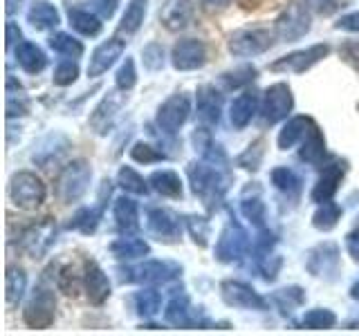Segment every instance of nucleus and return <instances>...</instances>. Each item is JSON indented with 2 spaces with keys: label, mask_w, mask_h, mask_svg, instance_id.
Wrapping results in <instances>:
<instances>
[{
  "label": "nucleus",
  "mask_w": 359,
  "mask_h": 336,
  "mask_svg": "<svg viewBox=\"0 0 359 336\" xmlns=\"http://www.w3.org/2000/svg\"><path fill=\"white\" fill-rule=\"evenodd\" d=\"M123 50H126V43L119 38H110L106 43H101L93 52V56H90L88 76H101L104 72H108L117 63V59H121Z\"/></svg>",
  "instance_id": "19"
},
{
  "label": "nucleus",
  "mask_w": 359,
  "mask_h": 336,
  "mask_svg": "<svg viewBox=\"0 0 359 336\" xmlns=\"http://www.w3.org/2000/svg\"><path fill=\"white\" fill-rule=\"evenodd\" d=\"M306 267L312 276H332L339 269V246L334 242H321L312 246L306 258Z\"/></svg>",
  "instance_id": "15"
},
{
  "label": "nucleus",
  "mask_w": 359,
  "mask_h": 336,
  "mask_svg": "<svg viewBox=\"0 0 359 336\" xmlns=\"http://www.w3.org/2000/svg\"><path fill=\"white\" fill-rule=\"evenodd\" d=\"M90 179H93V168L86 160H74L67 164L59 179H56V195L63 202V204H72L79 202L90 186Z\"/></svg>",
  "instance_id": "2"
},
{
  "label": "nucleus",
  "mask_w": 359,
  "mask_h": 336,
  "mask_svg": "<svg viewBox=\"0 0 359 336\" xmlns=\"http://www.w3.org/2000/svg\"><path fill=\"white\" fill-rule=\"evenodd\" d=\"M16 61L27 74H39L45 70V65H48V56H45V52L36 43L22 41L16 45Z\"/></svg>",
  "instance_id": "26"
},
{
  "label": "nucleus",
  "mask_w": 359,
  "mask_h": 336,
  "mask_svg": "<svg viewBox=\"0 0 359 336\" xmlns=\"http://www.w3.org/2000/svg\"><path fill=\"white\" fill-rule=\"evenodd\" d=\"M27 289V276L22 272L20 267H7V274H5V298L11 307L18 305L22 294H25Z\"/></svg>",
  "instance_id": "34"
},
{
  "label": "nucleus",
  "mask_w": 359,
  "mask_h": 336,
  "mask_svg": "<svg viewBox=\"0 0 359 336\" xmlns=\"http://www.w3.org/2000/svg\"><path fill=\"white\" fill-rule=\"evenodd\" d=\"M115 222H117V229L121 233H135L140 229V209H137V202L130 200V197H119L115 200Z\"/></svg>",
  "instance_id": "27"
},
{
  "label": "nucleus",
  "mask_w": 359,
  "mask_h": 336,
  "mask_svg": "<svg viewBox=\"0 0 359 336\" xmlns=\"http://www.w3.org/2000/svg\"><path fill=\"white\" fill-rule=\"evenodd\" d=\"M346 249L348 253H351L355 260H359V229L351 231L348 233V238H346Z\"/></svg>",
  "instance_id": "57"
},
{
  "label": "nucleus",
  "mask_w": 359,
  "mask_h": 336,
  "mask_svg": "<svg viewBox=\"0 0 359 336\" xmlns=\"http://www.w3.org/2000/svg\"><path fill=\"white\" fill-rule=\"evenodd\" d=\"M334 29H344V31H359V11L353 14H346L334 22Z\"/></svg>",
  "instance_id": "55"
},
{
  "label": "nucleus",
  "mask_w": 359,
  "mask_h": 336,
  "mask_svg": "<svg viewBox=\"0 0 359 336\" xmlns=\"http://www.w3.org/2000/svg\"><path fill=\"white\" fill-rule=\"evenodd\" d=\"M22 38V34H20V29H18V25L16 22H7V50H11L14 45H18V43H22L20 41Z\"/></svg>",
  "instance_id": "56"
},
{
  "label": "nucleus",
  "mask_w": 359,
  "mask_h": 336,
  "mask_svg": "<svg viewBox=\"0 0 359 336\" xmlns=\"http://www.w3.org/2000/svg\"><path fill=\"white\" fill-rule=\"evenodd\" d=\"M198 119L207 126H218L222 117V94L213 85H200L196 92Z\"/></svg>",
  "instance_id": "17"
},
{
  "label": "nucleus",
  "mask_w": 359,
  "mask_h": 336,
  "mask_svg": "<svg viewBox=\"0 0 359 336\" xmlns=\"http://www.w3.org/2000/svg\"><path fill=\"white\" fill-rule=\"evenodd\" d=\"M241 213L245 220H250L252 224H256V227H265V202L261 197V188H258L256 184L254 186H247L245 193L241 197Z\"/></svg>",
  "instance_id": "25"
},
{
  "label": "nucleus",
  "mask_w": 359,
  "mask_h": 336,
  "mask_svg": "<svg viewBox=\"0 0 359 336\" xmlns=\"http://www.w3.org/2000/svg\"><path fill=\"white\" fill-rule=\"evenodd\" d=\"M274 244H276V235L272 231H267V229H261V233L256 235V240H254V253L256 258H263V255H269L274 249Z\"/></svg>",
  "instance_id": "52"
},
{
  "label": "nucleus",
  "mask_w": 359,
  "mask_h": 336,
  "mask_svg": "<svg viewBox=\"0 0 359 336\" xmlns=\"http://www.w3.org/2000/svg\"><path fill=\"white\" fill-rule=\"evenodd\" d=\"M220 296L229 307L236 309H265L267 300L258 291L243 283V280H222L220 283Z\"/></svg>",
  "instance_id": "11"
},
{
  "label": "nucleus",
  "mask_w": 359,
  "mask_h": 336,
  "mask_svg": "<svg viewBox=\"0 0 359 336\" xmlns=\"http://www.w3.org/2000/svg\"><path fill=\"white\" fill-rule=\"evenodd\" d=\"M263 146H265L263 139H256L254 144L247 146V150L236 162H238L243 168H247V171H258V166H261V162H263V153H265Z\"/></svg>",
  "instance_id": "47"
},
{
  "label": "nucleus",
  "mask_w": 359,
  "mask_h": 336,
  "mask_svg": "<svg viewBox=\"0 0 359 336\" xmlns=\"http://www.w3.org/2000/svg\"><path fill=\"white\" fill-rule=\"evenodd\" d=\"M128 276L123 280L140 285H166L182 274V267L171 260H146L137 267H133L126 272Z\"/></svg>",
  "instance_id": "8"
},
{
  "label": "nucleus",
  "mask_w": 359,
  "mask_h": 336,
  "mask_svg": "<svg viewBox=\"0 0 359 336\" xmlns=\"http://www.w3.org/2000/svg\"><path fill=\"white\" fill-rule=\"evenodd\" d=\"M101 213H104V206H97V209H79L76 211V216L72 218L70 222V229H76V231H81V233H93L97 229V224L101 220Z\"/></svg>",
  "instance_id": "43"
},
{
  "label": "nucleus",
  "mask_w": 359,
  "mask_h": 336,
  "mask_svg": "<svg viewBox=\"0 0 359 336\" xmlns=\"http://www.w3.org/2000/svg\"><path fill=\"white\" fill-rule=\"evenodd\" d=\"M76 78H79V65H76V61L67 59V61H61L59 65L54 67V83L56 85H61V88L72 85Z\"/></svg>",
  "instance_id": "49"
},
{
  "label": "nucleus",
  "mask_w": 359,
  "mask_h": 336,
  "mask_svg": "<svg viewBox=\"0 0 359 336\" xmlns=\"http://www.w3.org/2000/svg\"><path fill=\"white\" fill-rule=\"evenodd\" d=\"M146 227L162 242H175L182 235V220L171 209H149V213H146Z\"/></svg>",
  "instance_id": "13"
},
{
  "label": "nucleus",
  "mask_w": 359,
  "mask_h": 336,
  "mask_svg": "<svg viewBox=\"0 0 359 336\" xmlns=\"http://www.w3.org/2000/svg\"><path fill=\"white\" fill-rule=\"evenodd\" d=\"M119 3L121 0H90V5H93L95 14L101 16V18H112L115 16V11L119 9Z\"/></svg>",
  "instance_id": "53"
},
{
  "label": "nucleus",
  "mask_w": 359,
  "mask_h": 336,
  "mask_svg": "<svg viewBox=\"0 0 359 336\" xmlns=\"http://www.w3.org/2000/svg\"><path fill=\"white\" fill-rule=\"evenodd\" d=\"M135 83H137V70H135V61L130 56H126L117 70L115 85H117V90H121V92H128V90L135 88Z\"/></svg>",
  "instance_id": "46"
},
{
  "label": "nucleus",
  "mask_w": 359,
  "mask_h": 336,
  "mask_svg": "<svg viewBox=\"0 0 359 336\" xmlns=\"http://www.w3.org/2000/svg\"><path fill=\"white\" fill-rule=\"evenodd\" d=\"M133 305H135V312H137L140 316L153 318L160 314L162 296H160V291H155V289H142L133 296Z\"/></svg>",
  "instance_id": "35"
},
{
  "label": "nucleus",
  "mask_w": 359,
  "mask_h": 336,
  "mask_svg": "<svg viewBox=\"0 0 359 336\" xmlns=\"http://www.w3.org/2000/svg\"><path fill=\"white\" fill-rule=\"evenodd\" d=\"M142 59H144V67L149 72H157L164 67V48L160 43H149L142 50Z\"/></svg>",
  "instance_id": "50"
},
{
  "label": "nucleus",
  "mask_w": 359,
  "mask_h": 336,
  "mask_svg": "<svg viewBox=\"0 0 359 336\" xmlns=\"http://www.w3.org/2000/svg\"><path fill=\"white\" fill-rule=\"evenodd\" d=\"M67 18H70L72 29H76L79 34H83V36H97V34L101 31V16H97L95 11L70 7V11H67Z\"/></svg>",
  "instance_id": "33"
},
{
  "label": "nucleus",
  "mask_w": 359,
  "mask_h": 336,
  "mask_svg": "<svg viewBox=\"0 0 359 336\" xmlns=\"http://www.w3.org/2000/svg\"><path fill=\"white\" fill-rule=\"evenodd\" d=\"M252 246L250 238H247V231L241 224L229 222L224 227L216 240V258L220 262H236L247 253V249Z\"/></svg>",
  "instance_id": "10"
},
{
  "label": "nucleus",
  "mask_w": 359,
  "mask_h": 336,
  "mask_svg": "<svg viewBox=\"0 0 359 336\" xmlns=\"http://www.w3.org/2000/svg\"><path fill=\"white\" fill-rule=\"evenodd\" d=\"M256 112H261V99L256 92H243L241 97L233 99V104L229 108V121L233 128H245L250 126L252 119L256 117Z\"/></svg>",
  "instance_id": "24"
},
{
  "label": "nucleus",
  "mask_w": 359,
  "mask_h": 336,
  "mask_svg": "<svg viewBox=\"0 0 359 336\" xmlns=\"http://www.w3.org/2000/svg\"><path fill=\"white\" fill-rule=\"evenodd\" d=\"M123 104V97H119L117 92H110L108 97H104L99 101V106L93 110V115H90V126L95 128L97 134H106L108 128L112 126V121H115L117 112Z\"/></svg>",
  "instance_id": "23"
},
{
  "label": "nucleus",
  "mask_w": 359,
  "mask_h": 336,
  "mask_svg": "<svg viewBox=\"0 0 359 336\" xmlns=\"http://www.w3.org/2000/svg\"><path fill=\"white\" fill-rule=\"evenodd\" d=\"M54 235H56V231H54V224L52 222L34 224V227L25 229V233L20 235V246L32 258H41L52 246Z\"/></svg>",
  "instance_id": "20"
},
{
  "label": "nucleus",
  "mask_w": 359,
  "mask_h": 336,
  "mask_svg": "<svg viewBox=\"0 0 359 336\" xmlns=\"http://www.w3.org/2000/svg\"><path fill=\"white\" fill-rule=\"evenodd\" d=\"M171 63L180 72H194L200 70L207 63V45L200 38H184L173 45Z\"/></svg>",
  "instance_id": "14"
},
{
  "label": "nucleus",
  "mask_w": 359,
  "mask_h": 336,
  "mask_svg": "<svg viewBox=\"0 0 359 336\" xmlns=\"http://www.w3.org/2000/svg\"><path fill=\"white\" fill-rule=\"evenodd\" d=\"M56 316V298L54 291L45 285L34 287L29 300L25 302V309H22V321L29 325L32 330H45L54 323Z\"/></svg>",
  "instance_id": "5"
},
{
  "label": "nucleus",
  "mask_w": 359,
  "mask_h": 336,
  "mask_svg": "<svg viewBox=\"0 0 359 336\" xmlns=\"http://www.w3.org/2000/svg\"><path fill=\"white\" fill-rule=\"evenodd\" d=\"M164 318L173 328H194V325H207V321H202L196 316L194 307H191L189 296L180 294L168 300V305L164 309Z\"/></svg>",
  "instance_id": "21"
},
{
  "label": "nucleus",
  "mask_w": 359,
  "mask_h": 336,
  "mask_svg": "<svg viewBox=\"0 0 359 336\" xmlns=\"http://www.w3.org/2000/svg\"><path fill=\"white\" fill-rule=\"evenodd\" d=\"M306 3V7L310 11H314V14H319V16H332L337 14L344 5H346V0H303Z\"/></svg>",
  "instance_id": "51"
},
{
  "label": "nucleus",
  "mask_w": 359,
  "mask_h": 336,
  "mask_svg": "<svg viewBox=\"0 0 359 336\" xmlns=\"http://www.w3.org/2000/svg\"><path fill=\"white\" fill-rule=\"evenodd\" d=\"M50 48H52L56 54L67 56V59H79V56L83 54V45H81V41H76L74 36H70V34H65V31L54 34V36L50 38Z\"/></svg>",
  "instance_id": "41"
},
{
  "label": "nucleus",
  "mask_w": 359,
  "mask_h": 336,
  "mask_svg": "<svg viewBox=\"0 0 359 336\" xmlns=\"http://www.w3.org/2000/svg\"><path fill=\"white\" fill-rule=\"evenodd\" d=\"M117 184L126 190V193H133V195H146V193H149V182H146V179L130 166H121L119 168Z\"/></svg>",
  "instance_id": "38"
},
{
  "label": "nucleus",
  "mask_w": 359,
  "mask_h": 336,
  "mask_svg": "<svg viewBox=\"0 0 359 336\" xmlns=\"http://www.w3.org/2000/svg\"><path fill=\"white\" fill-rule=\"evenodd\" d=\"M130 157H133L135 162H140V164H155V162H162L164 160V153H160L151 144L137 141V144H133Z\"/></svg>",
  "instance_id": "48"
},
{
  "label": "nucleus",
  "mask_w": 359,
  "mask_h": 336,
  "mask_svg": "<svg viewBox=\"0 0 359 336\" xmlns=\"http://www.w3.org/2000/svg\"><path fill=\"white\" fill-rule=\"evenodd\" d=\"M194 20V3L191 0H164L160 7V22L168 31H182Z\"/></svg>",
  "instance_id": "16"
},
{
  "label": "nucleus",
  "mask_w": 359,
  "mask_h": 336,
  "mask_svg": "<svg viewBox=\"0 0 359 336\" xmlns=\"http://www.w3.org/2000/svg\"><path fill=\"white\" fill-rule=\"evenodd\" d=\"M344 179V166L339 162H332L328 166H323V171L317 179V184L312 188V202H317V204H323V202H328L334 197L337 188H339Z\"/></svg>",
  "instance_id": "22"
},
{
  "label": "nucleus",
  "mask_w": 359,
  "mask_h": 336,
  "mask_svg": "<svg viewBox=\"0 0 359 336\" xmlns=\"http://www.w3.org/2000/svg\"><path fill=\"white\" fill-rule=\"evenodd\" d=\"M328 54H330V45L328 43H317V45H310V48H306V50H297L292 54L280 56V59H276L272 65H269V70H272V72L303 74V72H308L310 67L321 63Z\"/></svg>",
  "instance_id": "6"
},
{
  "label": "nucleus",
  "mask_w": 359,
  "mask_h": 336,
  "mask_svg": "<svg viewBox=\"0 0 359 336\" xmlns=\"http://www.w3.org/2000/svg\"><path fill=\"white\" fill-rule=\"evenodd\" d=\"M303 328L308 330H330L337 325V316L332 309H325V307H314L308 309L303 314V321H301Z\"/></svg>",
  "instance_id": "40"
},
{
  "label": "nucleus",
  "mask_w": 359,
  "mask_h": 336,
  "mask_svg": "<svg viewBox=\"0 0 359 336\" xmlns=\"http://www.w3.org/2000/svg\"><path fill=\"white\" fill-rule=\"evenodd\" d=\"M292 108H294V94H292L287 83H274L263 92L261 117L265 123H269V126H274V123L287 119Z\"/></svg>",
  "instance_id": "7"
},
{
  "label": "nucleus",
  "mask_w": 359,
  "mask_h": 336,
  "mask_svg": "<svg viewBox=\"0 0 359 336\" xmlns=\"http://www.w3.org/2000/svg\"><path fill=\"white\" fill-rule=\"evenodd\" d=\"M27 22L34 29L48 31V29H54L56 25H59L61 16H59V11H56V7L50 3H34L27 9Z\"/></svg>",
  "instance_id": "31"
},
{
  "label": "nucleus",
  "mask_w": 359,
  "mask_h": 336,
  "mask_svg": "<svg viewBox=\"0 0 359 336\" xmlns=\"http://www.w3.org/2000/svg\"><path fill=\"white\" fill-rule=\"evenodd\" d=\"M274 38L276 34L265 27H243L231 34L227 48L238 59H250V56L265 54L274 45Z\"/></svg>",
  "instance_id": "4"
},
{
  "label": "nucleus",
  "mask_w": 359,
  "mask_h": 336,
  "mask_svg": "<svg viewBox=\"0 0 359 336\" xmlns=\"http://www.w3.org/2000/svg\"><path fill=\"white\" fill-rule=\"evenodd\" d=\"M83 287H86V294L88 300L93 305H104V302L110 298V280L106 276V272L101 269L95 260H88L86 269H83Z\"/></svg>",
  "instance_id": "18"
},
{
  "label": "nucleus",
  "mask_w": 359,
  "mask_h": 336,
  "mask_svg": "<svg viewBox=\"0 0 359 336\" xmlns=\"http://www.w3.org/2000/svg\"><path fill=\"white\" fill-rule=\"evenodd\" d=\"M110 253L119 258V260H135V258H144L151 253V246L146 240L135 238V235H126L110 244Z\"/></svg>",
  "instance_id": "32"
},
{
  "label": "nucleus",
  "mask_w": 359,
  "mask_h": 336,
  "mask_svg": "<svg viewBox=\"0 0 359 336\" xmlns=\"http://www.w3.org/2000/svg\"><path fill=\"white\" fill-rule=\"evenodd\" d=\"M45 195H48V188H45L43 179L32 173V171H20L11 177L9 182V200L14 202L18 209H25V211H34L39 209Z\"/></svg>",
  "instance_id": "3"
},
{
  "label": "nucleus",
  "mask_w": 359,
  "mask_h": 336,
  "mask_svg": "<svg viewBox=\"0 0 359 336\" xmlns=\"http://www.w3.org/2000/svg\"><path fill=\"white\" fill-rule=\"evenodd\" d=\"M269 179H272V184L280 190V193H285V195H297L299 190H301V177L294 171H292V168H287V166L272 168Z\"/></svg>",
  "instance_id": "37"
},
{
  "label": "nucleus",
  "mask_w": 359,
  "mask_h": 336,
  "mask_svg": "<svg viewBox=\"0 0 359 336\" xmlns=\"http://www.w3.org/2000/svg\"><path fill=\"white\" fill-rule=\"evenodd\" d=\"M200 3L205 7H209V9H224L231 3V0H200Z\"/></svg>",
  "instance_id": "58"
},
{
  "label": "nucleus",
  "mask_w": 359,
  "mask_h": 336,
  "mask_svg": "<svg viewBox=\"0 0 359 336\" xmlns=\"http://www.w3.org/2000/svg\"><path fill=\"white\" fill-rule=\"evenodd\" d=\"M146 16V0H130L126 11H123V18H121V25L119 29L126 31V34H135L144 22Z\"/></svg>",
  "instance_id": "42"
},
{
  "label": "nucleus",
  "mask_w": 359,
  "mask_h": 336,
  "mask_svg": "<svg viewBox=\"0 0 359 336\" xmlns=\"http://www.w3.org/2000/svg\"><path fill=\"white\" fill-rule=\"evenodd\" d=\"M149 184L162 197H171V200L182 197V179H180V175L175 171H166V168L155 171L149 177Z\"/></svg>",
  "instance_id": "30"
},
{
  "label": "nucleus",
  "mask_w": 359,
  "mask_h": 336,
  "mask_svg": "<svg viewBox=\"0 0 359 336\" xmlns=\"http://www.w3.org/2000/svg\"><path fill=\"white\" fill-rule=\"evenodd\" d=\"M339 54H341V59L348 65H353L355 70L359 72V41H348V43H344Z\"/></svg>",
  "instance_id": "54"
},
{
  "label": "nucleus",
  "mask_w": 359,
  "mask_h": 336,
  "mask_svg": "<svg viewBox=\"0 0 359 336\" xmlns=\"http://www.w3.org/2000/svg\"><path fill=\"white\" fill-rule=\"evenodd\" d=\"M184 224H187V231L191 233V238H194V242H196L198 246H207V244H209L211 227H209V220H207V218L187 216Z\"/></svg>",
  "instance_id": "45"
},
{
  "label": "nucleus",
  "mask_w": 359,
  "mask_h": 336,
  "mask_svg": "<svg viewBox=\"0 0 359 336\" xmlns=\"http://www.w3.org/2000/svg\"><path fill=\"white\" fill-rule=\"evenodd\" d=\"M351 296H353L355 300H359V280H357V283L351 287Z\"/></svg>",
  "instance_id": "59"
},
{
  "label": "nucleus",
  "mask_w": 359,
  "mask_h": 336,
  "mask_svg": "<svg viewBox=\"0 0 359 336\" xmlns=\"http://www.w3.org/2000/svg\"><path fill=\"white\" fill-rule=\"evenodd\" d=\"M339 220H341V209H339V204H334L332 200H328V202H323V204H319V209L314 211L312 227L319 229V231H332Z\"/></svg>",
  "instance_id": "36"
},
{
  "label": "nucleus",
  "mask_w": 359,
  "mask_h": 336,
  "mask_svg": "<svg viewBox=\"0 0 359 336\" xmlns=\"http://www.w3.org/2000/svg\"><path fill=\"white\" fill-rule=\"evenodd\" d=\"M189 115H191V99L187 94H173L157 108L155 121L166 134H175L187 123Z\"/></svg>",
  "instance_id": "12"
},
{
  "label": "nucleus",
  "mask_w": 359,
  "mask_h": 336,
  "mask_svg": "<svg viewBox=\"0 0 359 336\" xmlns=\"http://www.w3.org/2000/svg\"><path fill=\"white\" fill-rule=\"evenodd\" d=\"M272 300L276 302V305H278L280 309L292 312L294 307L303 305V300H306V294H303V289H301V287L292 285V287H283V289H278L276 294L272 296Z\"/></svg>",
  "instance_id": "44"
},
{
  "label": "nucleus",
  "mask_w": 359,
  "mask_h": 336,
  "mask_svg": "<svg viewBox=\"0 0 359 336\" xmlns=\"http://www.w3.org/2000/svg\"><path fill=\"white\" fill-rule=\"evenodd\" d=\"M299 157H301V162L314 164V166H319L323 162L325 141H323V134H321V130L317 128V123H314V121H312L310 130L306 132V137H303V141H301Z\"/></svg>",
  "instance_id": "28"
},
{
  "label": "nucleus",
  "mask_w": 359,
  "mask_h": 336,
  "mask_svg": "<svg viewBox=\"0 0 359 336\" xmlns=\"http://www.w3.org/2000/svg\"><path fill=\"white\" fill-rule=\"evenodd\" d=\"M256 78V67L254 65H238L236 70L222 72L220 74V83L224 85V90H238L250 85Z\"/></svg>",
  "instance_id": "39"
},
{
  "label": "nucleus",
  "mask_w": 359,
  "mask_h": 336,
  "mask_svg": "<svg viewBox=\"0 0 359 336\" xmlns=\"http://www.w3.org/2000/svg\"><path fill=\"white\" fill-rule=\"evenodd\" d=\"M310 126H312L310 117H292V119H287V123L278 132V139H276L278 148L280 150L294 148L297 144L303 141V137H306V132L310 130Z\"/></svg>",
  "instance_id": "29"
},
{
  "label": "nucleus",
  "mask_w": 359,
  "mask_h": 336,
  "mask_svg": "<svg viewBox=\"0 0 359 336\" xmlns=\"http://www.w3.org/2000/svg\"><path fill=\"white\" fill-rule=\"evenodd\" d=\"M312 27V18H310V9L301 7V5H292L287 7L283 14L274 20V34L278 41L292 43L303 38Z\"/></svg>",
  "instance_id": "9"
},
{
  "label": "nucleus",
  "mask_w": 359,
  "mask_h": 336,
  "mask_svg": "<svg viewBox=\"0 0 359 336\" xmlns=\"http://www.w3.org/2000/svg\"><path fill=\"white\" fill-rule=\"evenodd\" d=\"M187 175L191 182V190H194L207 206H216L229 186V177L220 171L218 164H211L207 160L205 164H189Z\"/></svg>",
  "instance_id": "1"
}]
</instances>
